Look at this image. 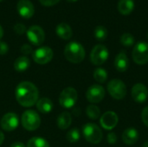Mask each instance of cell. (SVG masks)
<instances>
[{"instance_id": "1", "label": "cell", "mask_w": 148, "mask_h": 147, "mask_svg": "<svg viewBox=\"0 0 148 147\" xmlns=\"http://www.w3.org/2000/svg\"><path fill=\"white\" fill-rule=\"evenodd\" d=\"M16 101L24 107H30L36 104L39 98V91L35 84L30 81L20 82L15 91Z\"/></svg>"}, {"instance_id": "2", "label": "cell", "mask_w": 148, "mask_h": 147, "mask_svg": "<svg viewBox=\"0 0 148 147\" xmlns=\"http://www.w3.org/2000/svg\"><path fill=\"white\" fill-rule=\"evenodd\" d=\"M85 49L83 46L77 42L68 43L64 49L65 58L71 63H80L85 58Z\"/></svg>"}, {"instance_id": "3", "label": "cell", "mask_w": 148, "mask_h": 147, "mask_svg": "<svg viewBox=\"0 0 148 147\" xmlns=\"http://www.w3.org/2000/svg\"><path fill=\"white\" fill-rule=\"evenodd\" d=\"M82 133L85 139L91 144H99L103 138L101 129L94 123H87L82 127Z\"/></svg>"}, {"instance_id": "4", "label": "cell", "mask_w": 148, "mask_h": 147, "mask_svg": "<svg viewBox=\"0 0 148 147\" xmlns=\"http://www.w3.org/2000/svg\"><path fill=\"white\" fill-rule=\"evenodd\" d=\"M21 123L26 130L35 131L41 125V118L34 110H27L22 115Z\"/></svg>"}, {"instance_id": "5", "label": "cell", "mask_w": 148, "mask_h": 147, "mask_svg": "<svg viewBox=\"0 0 148 147\" xmlns=\"http://www.w3.org/2000/svg\"><path fill=\"white\" fill-rule=\"evenodd\" d=\"M77 98V91L74 88H66L60 94L59 103L64 108H71L75 105Z\"/></svg>"}, {"instance_id": "6", "label": "cell", "mask_w": 148, "mask_h": 147, "mask_svg": "<svg viewBox=\"0 0 148 147\" xmlns=\"http://www.w3.org/2000/svg\"><path fill=\"white\" fill-rule=\"evenodd\" d=\"M108 91L115 100H122L127 95V87L125 83L119 79H114L108 82Z\"/></svg>"}, {"instance_id": "7", "label": "cell", "mask_w": 148, "mask_h": 147, "mask_svg": "<svg viewBox=\"0 0 148 147\" xmlns=\"http://www.w3.org/2000/svg\"><path fill=\"white\" fill-rule=\"evenodd\" d=\"M133 60L138 65H145L148 62V43L146 42H138L133 50Z\"/></svg>"}, {"instance_id": "8", "label": "cell", "mask_w": 148, "mask_h": 147, "mask_svg": "<svg viewBox=\"0 0 148 147\" xmlns=\"http://www.w3.org/2000/svg\"><path fill=\"white\" fill-rule=\"evenodd\" d=\"M109 55L108 49L102 44L95 46L90 53V61L94 65L100 66L106 62Z\"/></svg>"}, {"instance_id": "9", "label": "cell", "mask_w": 148, "mask_h": 147, "mask_svg": "<svg viewBox=\"0 0 148 147\" xmlns=\"http://www.w3.org/2000/svg\"><path fill=\"white\" fill-rule=\"evenodd\" d=\"M54 55L52 49L49 47H41L36 49L32 53V58L36 63L40 65H44L49 63Z\"/></svg>"}, {"instance_id": "10", "label": "cell", "mask_w": 148, "mask_h": 147, "mask_svg": "<svg viewBox=\"0 0 148 147\" xmlns=\"http://www.w3.org/2000/svg\"><path fill=\"white\" fill-rule=\"evenodd\" d=\"M106 94L104 88L100 84H94L90 86L86 92V98L91 103L101 102Z\"/></svg>"}, {"instance_id": "11", "label": "cell", "mask_w": 148, "mask_h": 147, "mask_svg": "<svg viewBox=\"0 0 148 147\" xmlns=\"http://www.w3.org/2000/svg\"><path fill=\"white\" fill-rule=\"evenodd\" d=\"M28 40L35 46L41 45L45 39V34L43 29L38 25H33L26 31Z\"/></svg>"}, {"instance_id": "12", "label": "cell", "mask_w": 148, "mask_h": 147, "mask_svg": "<svg viewBox=\"0 0 148 147\" xmlns=\"http://www.w3.org/2000/svg\"><path fill=\"white\" fill-rule=\"evenodd\" d=\"M0 125L2 129L6 132L14 131L19 125V118L15 113H7L2 117Z\"/></svg>"}, {"instance_id": "13", "label": "cell", "mask_w": 148, "mask_h": 147, "mask_svg": "<svg viewBox=\"0 0 148 147\" xmlns=\"http://www.w3.org/2000/svg\"><path fill=\"white\" fill-rule=\"evenodd\" d=\"M119 122V118L118 115L113 112V111H108L104 113L101 119H100V124L101 126L106 129V130H113L118 124Z\"/></svg>"}, {"instance_id": "14", "label": "cell", "mask_w": 148, "mask_h": 147, "mask_svg": "<svg viewBox=\"0 0 148 147\" xmlns=\"http://www.w3.org/2000/svg\"><path fill=\"white\" fill-rule=\"evenodd\" d=\"M16 10L20 16L24 19H29L35 13L33 3L29 0H19L16 4Z\"/></svg>"}, {"instance_id": "15", "label": "cell", "mask_w": 148, "mask_h": 147, "mask_svg": "<svg viewBox=\"0 0 148 147\" xmlns=\"http://www.w3.org/2000/svg\"><path fill=\"white\" fill-rule=\"evenodd\" d=\"M131 94L134 101L138 103H144L147 100V88L142 83H137L133 87Z\"/></svg>"}, {"instance_id": "16", "label": "cell", "mask_w": 148, "mask_h": 147, "mask_svg": "<svg viewBox=\"0 0 148 147\" xmlns=\"http://www.w3.org/2000/svg\"><path fill=\"white\" fill-rule=\"evenodd\" d=\"M114 68L118 72H126L129 67V60L124 51L120 52L114 59Z\"/></svg>"}, {"instance_id": "17", "label": "cell", "mask_w": 148, "mask_h": 147, "mask_svg": "<svg viewBox=\"0 0 148 147\" xmlns=\"http://www.w3.org/2000/svg\"><path fill=\"white\" fill-rule=\"evenodd\" d=\"M139 139V133L134 128H127L122 133V140L125 144L132 146Z\"/></svg>"}, {"instance_id": "18", "label": "cell", "mask_w": 148, "mask_h": 147, "mask_svg": "<svg viewBox=\"0 0 148 147\" xmlns=\"http://www.w3.org/2000/svg\"><path fill=\"white\" fill-rule=\"evenodd\" d=\"M56 35L63 40L70 39L73 35L71 27L68 23H59L56 28Z\"/></svg>"}, {"instance_id": "19", "label": "cell", "mask_w": 148, "mask_h": 147, "mask_svg": "<svg viewBox=\"0 0 148 147\" xmlns=\"http://www.w3.org/2000/svg\"><path fill=\"white\" fill-rule=\"evenodd\" d=\"M53 102L50 99L43 97L41 99H38L36 102V108L37 110L42 113H49L53 110Z\"/></svg>"}, {"instance_id": "20", "label": "cell", "mask_w": 148, "mask_h": 147, "mask_svg": "<svg viewBox=\"0 0 148 147\" xmlns=\"http://www.w3.org/2000/svg\"><path fill=\"white\" fill-rule=\"evenodd\" d=\"M71 123H72V117H71V114L68 112L62 113L58 116L57 120H56L57 126L62 130L68 129L70 126Z\"/></svg>"}, {"instance_id": "21", "label": "cell", "mask_w": 148, "mask_h": 147, "mask_svg": "<svg viewBox=\"0 0 148 147\" xmlns=\"http://www.w3.org/2000/svg\"><path fill=\"white\" fill-rule=\"evenodd\" d=\"M134 9V0H120L118 3V10L122 15H129Z\"/></svg>"}, {"instance_id": "22", "label": "cell", "mask_w": 148, "mask_h": 147, "mask_svg": "<svg viewBox=\"0 0 148 147\" xmlns=\"http://www.w3.org/2000/svg\"><path fill=\"white\" fill-rule=\"evenodd\" d=\"M30 65V61L27 56H20L14 62V68L17 72L26 71Z\"/></svg>"}, {"instance_id": "23", "label": "cell", "mask_w": 148, "mask_h": 147, "mask_svg": "<svg viewBox=\"0 0 148 147\" xmlns=\"http://www.w3.org/2000/svg\"><path fill=\"white\" fill-rule=\"evenodd\" d=\"M26 147H49V144L43 138L33 137L28 141Z\"/></svg>"}, {"instance_id": "24", "label": "cell", "mask_w": 148, "mask_h": 147, "mask_svg": "<svg viewBox=\"0 0 148 147\" xmlns=\"http://www.w3.org/2000/svg\"><path fill=\"white\" fill-rule=\"evenodd\" d=\"M86 113L88 117L91 120H97L101 116V110L95 105H89L86 108Z\"/></svg>"}, {"instance_id": "25", "label": "cell", "mask_w": 148, "mask_h": 147, "mask_svg": "<svg viewBox=\"0 0 148 147\" xmlns=\"http://www.w3.org/2000/svg\"><path fill=\"white\" fill-rule=\"evenodd\" d=\"M93 76H94V79L97 82H99V83H104V82H106V81L108 79V73H107V71L104 68H96L94 71Z\"/></svg>"}, {"instance_id": "26", "label": "cell", "mask_w": 148, "mask_h": 147, "mask_svg": "<svg viewBox=\"0 0 148 147\" xmlns=\"http://www.w3.org/2000/svg\"><path fill=\"white\" fill-rule=\"evenodd\" d=\"M94 34H95V37L98 41H104V40L107 39L108 32V29H107L104 26L99 25V26H97V27L95 29Z\"/></svg>"}, {"instance_id": "27", "label": "cell", "mask_w": 148, "mask_h": 147, "mask_svg": "<svg viewBox=\"0 0 148 147\" xmlns=\"http://www.w3.org/2000/svg\"><path fill=\"white\" fill-rule=\"evenodd\" d=\"M66 138L68 139L69 142L70 143H75L77 141H79L80 138H81V133H80V131L76 128H74V129H71L68 132L67 135H66Z\"/></svg>"}, {"instance_id": "28", "label": "cell", "mask_w": 148, "mask_h": 147, "mask_svg": "<svg viewBox=\"0 0 148 147\" xmlns=\"http://www.w3.org/2000/svg\"><path fill=\"white\" fill-rule=\"evenodd\" d=\"M121 43L125 47H131L134 44V37L130 33H124L121 36Z\"/></svg>"}, {"instance_id": "29", "label": "cell", "mask_w": 148, "mask_h": 147, "mask_svg": "<svg viewBox=\"0 0 148 147\" xmlns=\"http://www.w3.org/2000/svg\"><path fill=\"white\" fill-rule=\"evenodd\" d=\"M14 31L17 35H23L26 32V27L23 23H16L14 26Z\"/></svg>"}, {"instance_id": "30", "label": "cell", "mask_w": 148, "mask_h": 147, "mask_svg": "<svg viewBox=\"0 0 148 147\" xmlns=\"http://www.w3.org/2000/svg\"><path fill=\"white\" fill-rule=\"evenodd\" d=\"M20 51L22 54H23L24 55H28L29 54H32L33 53V49H32V47L29 44H23L21 49H20Z\"/></svg>"}, {"instance_id": "31", "label": "cell", "mask_w": 148, "mask_h": 147, "mask_svg": "<svg viewBox=\"0 0 148 147\" xmlns=\"http://www.w3.org/2000/svg\"><path fill=\"white\" fill-rule=\"evenodd\" d=\"M117 139H118L117 135L114 133H109L107 136V141L111 145L115 144L117 142Z\"/></svg>"}, {"instance_id": "32", "label": "cell", "mask_w": 148, "mask_h": 147, "mask_svg": "<svg viewBox=\"0 0 148 147\" xmlns=\"http://www.w3.org/2000/svg\"><path fill=\"white\" fill-rule=\"evenodd\" d=\"M141 120L143 123L145 124V126H147L148 127V106L143 109L141 113Z\"/></svg>"}, {"instance_id": "33", "label": "cell", "mask_w": 148, "mask_h": 147, "mask_svg": "<svg viewBox=\"0 0 148 147\" xmlns=\"http://www.w3.org/2000/svg\"><path fill=\"white\" fill-rule=\"evenodd\" d=\"M9 50V46L6 42H1L0 41V55H4L5 54H7Z\"/></svg>"}, {"instance_id": "34", "label": "cell", "mask_w": 148, "mask_h": 147, "mask_svg": "<svg viewBox=\"0 0 148 147\" xmlns=\"http://www.w3.org/2000/svg\"><path fill=\"white\" fill-rule=\"evenodd\" d=\"M43 6H53L60 2V0H39Z\"/></svg>"}, {"instance_id": "35", "label": "cell", "mask_w": 148, "mask_h": 147, "mask_svg": "<svg viewBox=\"0 0 148 147\" xmlns=\"http://www.w3.org/2000/svg\"><path fill=\"white\" fill-rule=\"evenodd\" d=\"M10 147H26L24 146V144L23 143H22V142H14L13 144H11V146Z\"/></svg>"}, {"instance_id": "36", "label": "cell", "mask_w": 148, "mask_h": 147, "mask_svg": "<svg viewBox=\"0 0 148 147\" xmlns=\"http://www.w3.org/2000/svg\"><path fill=\"white\" fill-rule=\"evenodd\" d=\"M3 140H4V134H3V132H1V131H0V146L3 144Z\"/></svg>"}, {"instance_id": "37", "label": "cell", "mask_w": 148, "mask_h": 147, "mask_svg": "<svg viewBox=\"0 0 148 147\" xmlns=\"http://www.w3.org/2000/svg\"><path fill=\"white\" fill-rule=\"evenodd\" d=\"M3 29L2 26L0 25V39L3 37Z\"/></svg>"}, {"instance_id": "38", "label": "cell", "mask_w": 148, "mask_h": 147, "mask_svg": "<svg viewBox=\"0 0 148 147\" xmlns=\"http://www.w3.org/2000/svg\"><path fill=\"white\" fill-rule=\"evenodd\" d=\"M143 147H148V141H146L143 145Z\"/></svg>"}, {"instance_id": "39", "label": "cell", "mask_w": 148, "mask_h": 147, "mask_svg": "<svg viewBox=\"0 0 148 147\" xmlns=\"http://www.w3.org/2000/svg\"><path fill=\"white\" fill-rule=\"evenodd\" d=\"M68 2H76L77 0H67Z\"/></svg>"}, {"instance_id": "40", "label": "cell", "mask_w": 148, "mask_h": 147, "mask_svg": "<svg viewBox=\"0 0 148 147\" xmlns=\"http://www.w3.org/2000/svg\"><path fill=\"white\" fill-rule=\"evenodd\" d=\"M1 1H3V0H0V2H1Z\"/></svg>"}, {"instance_id": "41", "label": "cell", "mask_w": 148, "mask_h": 147, "mask_svg": "<svg viewBox=\"0 0 148 147\" xmlns=\"http://www.w3.org/2000/svg\"><path fill=\"white\" fill-rule=\"evenodd\" d=\"M147 38H148V34H147Z\"/></svg>"}]
</instances>
